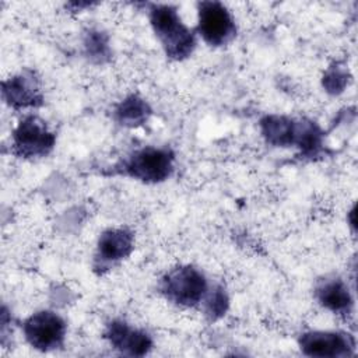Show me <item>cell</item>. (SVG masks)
Returning a JSON list of instances; mask_svg holds the SVG:
<instances>
[{
	"instance_id": "cell-7",
	"label": "cell",
	"mask_w": 358,
	"mask_h": 358,
	"mask_svg": "<svg viewBox=\"0 0 358 358\" xmlns=\"http://www.w3.org/2000/svg\"><path fill=\"white\" fill-rule=\"evenodd\" d=\"M299 345L310 357H345L352 354L354 340L344 333L309 331L299 338Z\"/></svg>"
},
{
	"instance_id": "cell-1",
	"label": "cell",
	"mask_w": 358,
	"mask_h": 358,
	"mask_svg": "<svg viewBox=\"0 0 358 358\" xmlns=\"http://www.w3.org/2000/svg\"><path fill=\"white\" fill-rule=\"evenodd\" d=\"M150 21L168 57L182 60L192 55L196 45L194 34L182 22L175 7L169 4L151 6Z\"/></svg>"
},
{
	"instance_id": "cell-15",
	"label": "cell",
	"mask_w": 358,
	"mask_h": 358,
	"mask_svg": "<svg viewBox=\"0 0 358 358\" xmlns=\"http://www.w3.org/2000/svg\"><path fill=\"white\" fill-rule=\"evenodd\" d=\"M85 48L88 55L92 57L102 59L103 56L108 55V45H106V38L101 32H88L87 39H85Z\"/></svg>"
},
{
	"instance_id": "cell-10",
	"label": "cell",
	"mask_w": 358,
	"mask_h": 358,
	"mask_svg": "<svg viewBox=\"0 0 358 358\" xmlns=\"http://www.w3.org/2000/svg\"><path fill=\"white\" fill-rule=\"evenodd\" d=\"M3 95L14 108L36 106L42 103V94L34 74H20L3 84Z\"/></svg>"
},
{
	"instance_id": "cell-16",
	"label": "cell",
	"mask_w": 358,
	"mask_h": 358,
	"mask_svg": "<svg viewBox=\"0 0 358 358\" xmlns=\"http://www.w3.org/2000/svg\"><path fill=\"white\" fill-rule=\"evenodd\" d=\"M345 83H347V76H345V73L340 71L338 69H331L323 80V84L326 85L327 91H331V92L343 91Z\"/></svg>"
},
{
	"instance_id": "cell-6",
	"label": "cell",
	"mask_w": 358,
	"mask_h": 358,
	"mask_svg": "<svg viewBox=\"0 0 358 358\" xmlns=\"http://www.w3.org/2000/svg\"><path fill=\"white\" fill-rule=\"evenodd\" d=\"M24 334L32 347L41 351L55 350L64 341L66 323L55 312H36L24 323Z\"/></svg>"
},
{
	"instance_id": "cell-12",
	"label": "cell",
	"mask_w": 358,
	"mask_h": 358,
	"mask_svg": "<svg viewBox=\"0 0 358 358\" xmlns=\"http://www.w3.org/2000/svg\"><path fill=\"white\" fill-rule=\"evenodd\" d=\"M262 133L274 145H291L298 140L299 123L284 116H266L262 122Z\"/></svg>"
},
{
	"instance_id": "cell-11",
	"label": "cell",
	"mask_w": 358,
	"mask_h": 358,
	"mask_svg": "<svg viewBox=\"0 0 358 358\" xmlns=\"http://www.w3.org/2000/svg\"><path fill=\"white\" fill-rule=\"evenodd\" d=\"M316 298L322 306L337 315H348L352 309V296L340 278L322 281L316 288Z\"/></svg>"
},
{
	"instance_id": "cell-8",
	"label": "cell",
	"mask_w": 358,
	"mask_h": 358,
	"mask_svg": "<svg viewBox=\"0 0 358 358\" xmlns=\"http://www.w3.org/2000/svg\"><path fill=\"white\" fill-rule=\"evenodd\" d=\"M133 250V235L123 228H110L105 231L96 245L95 268L101 270L112 267L117 262L123 260Z\"/></svg>"
},
{
	"instance_id": "cell-4",
	"label": "cell",
	"mask_w": 358,
	"mask_h": 358,
	"mask_svg": "<svg viewBox=\"0 0 358 358\" xmlns=\"http://www.w3.org/2000/svg\"><path fill=\"white\" fill-rule=\"evenodd\" d=\"M55 141L56 136L36 116L24 117L13 133V148L21 158L45 157L53 148Z\"/></svg>"
},
{
	"instance_id": "cell-2",
	"label": "cell",
	"mask_w": 358,
	"mask_h": 358,
	"mask_svg": "<svg viewBox=\"0 0 358 358\" xmlns=\"http://www.w3.org/2000/svg\"><path fill=\"white\" fill-rule=\"evenodd\" d=\"M208 287L206 277L194 267L172 268L161 281V292L179 306H196L204 301Z\"/></svg>"
},
{
	"instance_id": "cell-9",
	"label": "cell",
	"mask_w": 358,
	"mask_h": 358,
	"mask_svg": "<svg viewBox=\"0 0 358 358\" xmlns=\"http://www.w3.org/2000/svg\"><path fill=\"white\" fill-rule=\"evenodd\" d=\"M105 337L112 347L127 355H144L152 347V341L147 333L133 329L122 320L109 323Z\"/></svg>"
},
{
	"instance_id": "cell-14",
	"label": "cell",
	"mask_w": 358,
	"mask_h": 358,
	"mask_svg": "<svg viewBox=\"0 0 358 358\" xmlns=\"http://www.w3.org/2000/svg\"><path fill=\"white\" fill-rule=\"evenodd\" d=\"M227 305H228V299L225 292L221 288L211 291L206 298V309L211 317L221 316L225 312Z\"/></svg>"
},
{
	"instance_id": "cell-5",
	"label": "cell",
	"mask_w": 358,
	"mask_h": 358,
	"mask_svg": "<svg viewBox=\"0 0 358 358\" xmlns=\"http://www.w3.org/2000/svg\"><path fill=\"white\" fill-rule=\"evenodd\" d=\"M197 29L201 38L211 46L227 45L236 34L231 13L218 1L199 3Z\"/></svg>"
},
{
	"instance_id": "cell-13",
	"label": "cell",
	"mask_w": 358,
	"mask_h": 358,
	"mask_svg": "<svg viewBox=\"0 0 358 358\" xmlns=\"http://www.w3.org/2000/svg\"><path fill=\"white\" fill-rule=\"evenodd\" d=\"M150 115L148 105L136 95H131L120 102L116 108V117L124 126H137L147 120Z\"/></svg>"
},
{
	"instance_id": "cell-3",
	"label": "cell",
	"mask_w": 358,
	"mask_h": 358,
	"mask_svg": "<svg viewBox=\"0 0 358 358\" xmlns=\"http://www.w3.org/2000/svg\"><path fill=\"white\" fill-rule=\"evenodd\" d=\"M123 168L129 176L137 180L145 183L162 182L173 169V154L168 148L145 147L134 151Z\"/></svg>"
}]
</instances>
